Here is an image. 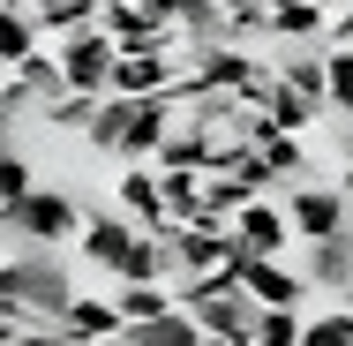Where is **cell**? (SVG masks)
<instances>
[{
	"mask_svg": "<svg viewBox=\"0 0 353 346\" xmlns=\"http://www.w3.org/2000/svg\"><path fill=\"white\" fill-rule=\"evenodd\" d=\"M301 346H353V301L323 309V316H301Z\"/></svg>",
	"mask_w": 353,
	"mask_h": 346,
	"instance_id": "obj_22",
	"label": "cell"
},
{
	"mask_svg": "<svg viewBox=\"0 0 353 346\" xmlns=\"http://www.w3.org/2000/svg\"><path fill=\"white\" fill-rule=\"evenodd\" d=\"M339 196H346V218H353V166H339V181H331Z\"/></svg>",
	"mask_w": 353,
	"mask_h": 346,
	"instance_id": "obj_29",
	"label": "cell"
},
{
	"mask_svg": "<svg viewBox=\"0 0 353 346\" xmlns=\"http://www.w3.org/2000/svg\"><path fill=\"white\" fill-rule=\"evenodd\" d=\"M331 121V151H339V166H353V113H323Z\"/></svg>",
	"mask_w": 353,
	"mask_h": 346,
	"instance_id": "obj_25",
	"label": "cell"
},
{
	"mask_svg": "<svg viewBox=\"0 0 353 346\" xmlns=\"http://www.w3.org/2000/svg\"><path fill=\"white\" fill-rule=\"evenodd\" d=\"M301 278H308L316 294H331V301H346V294H353V241H346V226L308 241V264H301Z\"/></svg>",
	"mask_w": 353,
	"mask_h": 346,
	"instance_id": "obj_11",
	"label": "cell"
},
{
	"mask_svg": "<svg viewBox=\"0 0 353 346\" xmlns=\"http://www.w3.org/2000/svg\"><path fill=\"white\" fill-rule=\"evenodd\" d=\"M8 264H15V301H23V316H30V324H53V316H61V301L75 294L68 256H61V249H46V241H23Z\"/></svg>",
	"mask_w": 353,
	"mask_h": 346,
	"instance_id": "obj_4",
	"label": "cell"
},
{
	"mask_svg": "<svg viewBox=\"0 0 353 346\" xmlns=\"http://www.w3.org/2000/svg\"><path fill=\"white\" fill-rule=\"evenodd\" d=\"M75 226H83V204L68 189H23L15 204H0V241H46V249H68Z\"/></svg>",
	"mask_w": 353,
	"mask_h": 346,
	"instance_id": "obj_3",
	"label": "cell"
},
{
	"mask_svg": "<svg viewBox=\"0 0 353 346\" xmlns=\"http://www.w3.org/2000/svg\"><path fill=\"white\" fill-rule=\"evenodd\" d=\"M263 121H271V128H293V136H308V128H316V121H323V113H316V106H308V98H301V90H271V98H263Z\"/></svg>",
	"mask_w": 353,
	"mask_h": 346,
	"instance_id": "obj_20",
	"label": "cell"
},
{
	"mask_svg": "<svg viewBox=\"0 0 353 346\" xmlns=\"http://www.w3.org/2000/svg\"><path fill=\"white\" fill-rule=\"evenodd\" d=\"M323 23H331V8H316V0H263V38H279V46H316Z\"/></svg>",
	"mask_w": 353,
	"mask_h": 346,
	"instance_id": "obj_14",
	"label": "cell"
},
{
	"mask_svg": "<svg viewBox=\"0 0 353 346\" xmlns=\"http://www.w3.org/2000/svg\"><path fill=\"white\" fill-rule=\"evenodd\" d=\"M23 189H30V166H23L15 151H0V204H15Z\"/></svg>",
	"mask_w": 353,
	"mask_h": 346,
	"instance_id": "obj_24",
	"label": "cell"
},
{
	"mask_svg": "<svg viewBox=\"0 0 353 346\" xmlns=\"http://www.w3.org/2000/svg\"><path fill=\"white\" fill-rule=\"evenodd\" d=\"M30 23H38V38H68L83 23H98V0H30Z\"/></svg>",
	"mask_w": 353,
	"mask_h": 346,
	"instance_id": "obj_17",
	"label": "cell"
},
{
	"mask_svg": "<svg viewBox=\"0 0 353 346\" xmlns=\"http://www.w3.org/2000/svg\"><path fill=\"white\" fill-rule=\"evenodd\" d=\"M98 98H105V90H53V98H38V121H46V128H90Z\"/></svg>",
	"mask_w": 353,
	"mask_h": 346,
	"instance_id": "obj_18",
	"label": "cell"
},
{
	"mask_svg": "<svg viewBox=\"0 0 353 346\" xmlns=\"http://www.w3.org/2000/svg\"><path fill=\"white\" fill-rule=\"evenodd\" d=\"M158 15H165V30L181 38V46H211L218 30H225V8L218 0H150Z\"/></svg>",
	"mask_w": 353,
	"mask_h": 346,
	"instance_id": "obj_15",
	"label": "cell"
},
{
	"mask_svg": "<svg viewBox=\"0 0 353 346\" xmlns=\"http://www.w3.org/2000/svg\"><path fill=\"white\" fill-rule=\"evenodd\" d=\"M225 233H233V256H285V241H293V226H285V211L271 196H248L225 218Z\"/></svg>",
	"mask_w": 353,
	"mask_h": 346,
	"instance_id": "obj_9",
	"label": "cell"
},
{
	"mask_svg": "<svg viewBox=\"0 0 353 346\" xmlns=\"http://www.w3.org/2000/svg\"><path fill=\"white\" fill-rule=\"evenodd\" d=\"M225 15H263V0H218Z\"/></svg>",
	"mask_w": 353,
	"mask_h": 346,
	"instance_id": "obj_30",
	"label": "cell"
},
{
	"mask_svg": "<svg viewBox=\"0 0 353 346\" xmlns=\"http://www.w3.org/2000/svg\"><path fill=\"white\" fill-rule=\"evenodd\" d=\"M98 30H105L113 46H181V38L165 30V15H158V8H136V0H98Z\"/></svg>",
	"mask_w": 353,
	"mask_h": 346,
	"instance_id": "obj_12",
	"label": "cell"
},
{
	"mask_svg": "<svg viewBox=\"0 0 353 346\" xmlns=\"http://www.w3.org/2000/svg\"><path fill=\"white\" fill-rule=\"evenodd\" d=\"M316 8H346V0H316Z\"/></svg>",
	"mask_w": 353,
	"mask_h": 346,
	"instance_id": "obj_32",
	"label": "cell"
},
{
	"mask_svg": "<svg viewBox=\"0 0 353 346\" xmlns=\"http://www.w3.org/2000/svg\"><path fill=\"white\" fill-rule=\"evenodd\" d=\"M279 211H285V226H293L301 241L346 226V196H339L331 181H316V173H308V181H285V204H279Z\"/></svg>",
	"mask_w": 353,
	"mask_h": 346,
	"instance_id": "obj_7",
	"label": "cell"
},
{
	"mask_svg": "<svg viewBox=\"0 0 353 346\" xmlns=\"http://www.w3.org/2000/svg\"><path fill=\"white\" fill-rule=\"evenodd\" d=\"M233 278L248 286L256 309H301L308 301V278L293 271L285 256H233Z\"/></svg>",
	"mask_w": 353,
	"mask_h": 346,
	"instance_id": "obj_8",
	"label": "cell"
},
{
	"mask_svg": "<svg viewBox=\"0 0 353 346\" xmlns=\"http://www.w3.org/2000/svg\"><path fill=\"white\" fill-rule=\"evenodd\" d=\"M30 46H38V23H30V8H23V0H0V68H15Z\"/></svg>",
	"mask_w": 353,
	"mask_h": 346,
	"instance_id": "obj_19",
	"label": "cell"
},
{
	"mask_svg": "<svg viewBox=\"0 0 353 346\" xmlns=\"http://www.w3.org/2000/svg\"><path fill=\"white\" fill-rule=\"evenodd\" d=\"M8 75H23V83H30V98H53V90H68V83H61V61H53V46H46V38H38V46H30V53H23Z\"/></svg>",
	"mask_w": 353,
	"mask_h": 346,
	"instance_id": "obj_21",
	"label": "cell"
},
{
	"mask_svg": "<svg viewBox=\"0 0 353 346\" xmlns=\"http://www.w3.org/2000/svg\"><path fill=\"white\" fill-rule=\"evenodd\" d=\"M53 46V61H61V83L68 90H105V68H113V38L98 30V23H83L68 38H46Z\"/></svg>",
	"mask_w": 353,
	"mask_h": 346,
	"instance_id": "obj_6",
	"label": "cell"
},
{
	"mask_svg": "<svg viewBox=\"0 0 353 346\" xmlns=\"http://www.w3.org/2000/svg\"><path fill=\"white\" fill-rule=\"evenodd\" d=\"M113 204L136 218L143 233L150 226H165V204H158V166L150 158H121V181H113Z\"/></svg>",
	"mask_w": 353,
	"mask_h": 346,
	"instance_id": "obj_13",
	"label": "cell"
},
{
	"mask_svg": "<svg viewBox=\"0 0 353 346\" xmlns=\"http://www.w3.org/2000/svg\"><path fill=\"white\" fill-rule=\"evenodd\" d=\"M248 346H301V309H256Z\"/></svg>",
	"mask_w": 353,
	"mask_h": 346,
	"instance_id": "obj_23",
	"label": "cell"
},
{
	"mask_svg": "<svg viewBox=\"0 0 353 346\" xmlns=\"http://www.w3.org/2000/svg\"><path fill=\"white\" fill-rule=\"evenodd\" d=\"M165 121H173V90H150V98H113L105 90L90 128H83V143L113 151V158H150V143L165 136Z\"/></svg>",
	"mask_w": 353,
	"mask_h": 346,
	"instance_id": "obj_1",
	"label": "cell"
},
{
	"mask_svg": "<svg viewBox=\"0 0 353 346\" xmlns=\"http://www.w3.org/2000/svg\"><path fill=\"white\" fill-rule=\"evenodd\" d=\"M30 339V316L23 309H0V346H23Z\"/></svg>",
	"mask_w": 353,
	"mask_h": 346,
	"instance_id": "obj_26",
	"label": "cell"
},
{
	"mask_svg": "<svg viewBox=\"0 0 353 346\" xmlns=\"http://www.w3.org/2000/svg\"><path fill=\"white\" fill-rule=\"evenodd\" d=\"M75 249H83V264H98V271H113V278H158V233H143L128 211L83 218L75 226Z\"/></svg>",
	"mask_w": 353,
	"mask_h": 346,
	"instance_id": "obj_2",
	"label": "cell"
},
{
	"mask_svg": "<svg viewBox=\"0 0 353 346\" xmlns=\"http://www.w3.org/2000/svg\"><path fill=\"white\" fill-rule=\"evenodd\" d=\"M173 83H181V46H113V68H105L113 98H150Z\"/></svg>",
	"mask_w": 353,
	"mask_h": 346,
	"instance_id": "obj_5",
	"label": "cell"
},
{
	"mask_svg": "<svg viewBox=\"0 0 353 346\" xmlns=\"http://www.w3.org/2000/svg\"><path fill=\"white\" fill-rule=\"evenodd\" d=\"M256 151H263V166H271V181H279V189H285V181H308V173H316V151L293 136V128H271Z\"/></svg>",
	"mask_w": 353,
	"mask_h": 346,
	"instance_id": "obj_16",
	"label": "cell"
},
{
	"mask_svg": "<svg viewBox=\"0 0 353 346\" xmlns=\"http://www.w3.org/2000/svg\"><path fill=\"white\" fill-rule=\"evenodd\" d=\"M53 331H61V346H105V339H121V309L98 301V294H68Z\"/></svg>",
	"mask_w": 353,
	"mask_h": 346,
	"instance_id": "obj_10",
	"label": "cell"
},
{
	"mask_svg": "<svg viewBox=\"0 0 353 346\" xmlns=\"http://www.w3.org/2000/svg\"><path fill=\"white\" fill-rule=\"evenodd\" d=\"M0 309H23L15 301V264H0Z\"/></svg>",
	"mask_w": 353,
	"mask_h": 346,
	"instance_id": "obj_28",
	"label": "cell"
},
{
	"mask_svg": "<svg viewBox=\"0 0 353 346\" xmlns=\"http://www.w3.org/2000/svg\"><path fill=\"white\" fill-rule=\"evenodd\" d=\"M0 151H8V113H0Z\"/></svg>",
	"mask_w": 353,
	"mask_h": 346,
	"instance_id": "obj_31",
	"label": "cell"
},
{
	"mask_svg": "<svg viewBox=\"0 0 353 346\" xmlns=\"http://www.w3.org/2000/svg\"><path fill=\"white\" fill-rule=\"evenodd\" d=\"M323 30H331V46H353V0H346V8H331Z\"/></svg>",
	"mask_w": 353,
	"mask_h": 346,
	"instance_id": "obj_27",
	"label": "cell"
}]
</instances>
